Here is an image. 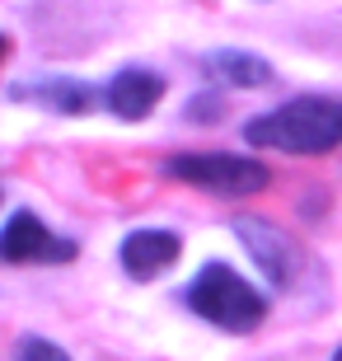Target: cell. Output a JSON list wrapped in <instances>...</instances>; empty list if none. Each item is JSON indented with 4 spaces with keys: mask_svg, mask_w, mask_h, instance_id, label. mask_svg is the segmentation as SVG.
I'll list each match as a JSON object with an SVG mask.
<instances>
[{
    "mask_svg": "<svg viewBox=\"0 0 342 361\" xmlns=\"http://www.w3.org/2000/svg\"><path fill=\"white\" fill-rule=\"evenodd\" d=\"M249 146L267 150H286V155H324V150L342 146V99H291V104L272 108L263 118H253L244 127Z\"/></svg>",
    "mask_w": 342,
    "mask_h": 361,
    "instance_id": "6da1fadb",
    "label": "cell"
},
{
    "mask_svg": "<svg viewBox=\"0 0 342 361\" xmlns=\"http://www.w3.org/2000/svg\"><path fill=\"white\" fill-rule=\"evenodd\" d=\"M188 305L225 334H253L267 314V300L225 263H207L188 286Z\"/></svg>",
    "mask_w": 342,
    "mask_h": 361,
    "instance_id": "7a4b0ae2",
    "label": "cell"
},
{
    "mask_svg": "<svg viewBox=\"0 0 342 361\" xmlns=\"http://www.w3.org/2000/svg\"><path fill=\"white\" fill-rule=\"evenodd\" d=\"M164 174L202 192H216V197H249L272 183L267 164L244 160V155H173L164 160Z\"/></svg>",
    "mask_w": 342,
    "mask_h": 361,
    "instance_id": "3957f363",
    "label": "cell"
},
{
    "mask_svg": "<svg viewBox=\"0 0 342 361\" xmlns=\"http://www.w3.org/2000/svg\"><path fill=\"white\" fill-rule=\"evenodd\" d=\"M0 258L5 263H71L75 244L56 240L33 212H19L10 226L0 230Z\"/></svg>",
    "mask_w": 342,
    "mask_h": 361,
    "instance_id": "277c9868",
    "label": "cell"
},
{
    "mask_svg": "<svg viewBox=\"0 0 342 361\" xmlns=\"http://www.w3.org/2000/svg\"><path fill=\"white\" fill-rule=\"evenodd\" d=\"M235 235L253 249L258 268L272 277V286H286V281L295 277V249H291V240L281 235V230H272L267 221H253V216H244V221H235Z\"/></svg>",
    "mask_w": 342,
    "mask_h": 361,
    "instance_id": "5b68a950",
    "label": "cell"
},
{
    "mask_svg": "<svg viewBox=\"0 0 342 361\" xmlns=\"http://www.w3.org/2000/svg\"><path fill=\"white\" fill-rule=\"evenodd\" d=\"M173 263H178V235H169V230H136L122 240V268L136 281L159 277Z\"/></svg>",
    "mask_w": 342,
    "mask_h": 361,
    "instance_id": "8992f818",
    "label": "cell"
},
{
    "mask_svg": "<svg viewBox=\"0 0 342 361\" xmlns=\"http://www.w3.org/2000/svg\"><path fill=\"white\" fill-rule=\"evenodd\" d=\"M159 99H164V80H159L155 71H141V66H127L118 80L108 85V108H113L122 122L150 118Z\"/></svg>",
    "mask_w": 342,
    "mask_h": 361,
    "instance_id": "52a82bcc",
    "label": "cell"
},
{
    "mask_svg": "<svg viewBox=\"0 0 342 361\" xmlns=\"http://www.w3.org/2000/svg\"><path fill=\"white\" fill-rule=\"evenodd\" d=\"M14 99H33V104H47L52 113H90L94 90L80 80H47V85H19Z\"/></svg>",
    "mask_w": 342,
    "mask_h": 361,
    "instance_id": "ba28073f",
    "label": "cell"
},
{
    "mask_svg": "<svg viewBox=\"0 0 342 361\" xmlns=\"http://www.w3.org/2000/svg\"><path fill=\"white\" fill-rule=\"evenodd\" d=\"M207 66L221 75L225 85H239V90H263L272 80V66L263 56H249V52H211Z\"/></svg>",
    "mask_w": 342,
    "mask_h": 361,
    "instance_id": "9c48e42d",
    "label": "cell"
},
{
    "mask_svg": "<svg viewBox=\"0 0 342 361\" xmlns=\"http://www.w3.org/2000/svg\"><path fill=\"white\" fill-rule=\"evenodd\" d=\"M14 357H19V361H71L66 352L56 348V343H47V338H33V334H28L24 343L14 348Z\"/></svg>",
    "mask_w": 342,
    "mask_h": 361,
    "instance_id": "30bf717a",
    "label": "cell"
},
{
    "mask_svg": "<svg viewBox=\"0 0 342 361\" xmlns=\"http://www.w3.org/2000/svg\"><path fill=\"white\" fill-rule=\"evenodd\" d=\"M193 118H197V122H211V118H221V99H211V94H202V99H193Z\"/></svg>",
    "mask_w": 342,
    "mask_h": 361,
    "instance_id": "8fae6325",
    "label": "cell"
},
{
    "mask_svg": "<svg viewBox=\"0 0 342 361\" xmlns=\"http://www.w3.org/2000/svg\"><path fill=\"white\" fill-rule=\"evenodd\" d=\"M0 56H5V38H0Z\"/></svg>",
    "mask_w": 342,
    "mask_h": 361,
    "instance_id": "7c38bea8",
    "label": "cell"
},
{
    "mask_svg": "<svg viewBox=\"0 0 342 361\" xmlns=\"http://www.w3.org/2000/svg\"><path fill=\"white\" fill-rule=\"evenodd\" d=\"M333 361H342V348H338V357H333Z\"/></svg>",
    "mask_w": 342,
    "mask_h": 361,
    "instance_id": "4fadbf2b",
    "label": "cell"
}]
</instances>
